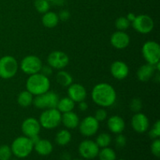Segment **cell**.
Here are the masks:
<instances>
[{
	"instance_id": "cell-18",
	"label": "cell",
	"mask_w": 160,
	"mask_h": 160,
	"mask_svg": "<svg viewBox=\"0 0 160 160\" xmlns=\"http://www.w3.org/2000/svg\"><path fill=\"white\" fill-rule=\"evenodd\" d=\"M108 129L116 134H121L125 129L126 123L121 117L117 115L112 116L107 120Z\"/></svg>"
},
{
	"instance_id": "cell-16",
	"label": "cell",
	"mask_w": 160,
	"mask_h": 160,
	"mask_svg": "<svg viewBox=\"0 0 160 160\" xmlns=\"http://www.w3.org/2000/svg\"><path fill=\"white\" fill-rule=\"evenodd\" d=\"M68 97L75 103L84 101L87 97V90L84 85L78 83H72L68 87Z\"/></svg>"
},
{
	"instance_id": "cell-33",
	"label": "cell",
	"mask_w": 160,
	"mask_h": 160,
	"mask_svg": "<svg viewBox=\"0 0 160 160\" xmlns=\"http://www.w3.org/2000/svg\"><path fill=\"white\" fill-rule=\"evenodd\" d=\"M149 136L152 139L159 138L160 137V121L157 120L152 128L149 132Z\"/></svg>"
},
{
	"instance_id": "cell-37",
	"label": "cell",
	"mask_w": 160,
	"mask_h": 160,
	"mask_svg": "<svg viewBox=\"0 0 160 160\" xmlns=\"http://www.w3.org/2000/svg\"><path fill=\"white\" fill-rule=\"evenodd\" d=\"M52 70L53 69L51 67H49V66H42V70H41L40 73H42V74L45 75V76L48 77L50 76V75H52Z\"/></svg>"
},
{
	"instance_id": "cell-20",
	"label": "cell",
	"mask_w": 160,
	"mask_h": 160,
	"mask_svg": "<svg viewBox=\"0 0 160 160\" xmlns=\"http://www.w3.org/2000/svg\"><path fill=\"white\" fill-rule=\"evenodd\" d=\"M61 123L67 129H75L79 125V117L76 112H73V111L65 112V113L62 114Z\"/></svg>"
},
{
	"instance_id": "cell-28",
	"label": "cell",
	"mask_w": 160,
	"mask_h": 160,
	"mask_svg": "<svg viewBox=\"0 0 160 160\" xmlns=\"http://www.w3.org/2000/svg\"><path fill=\"white\" fill-rule=\"evenodd\" d=\"M112 142V138H111L110 134L108 133H102V134H98V137L96 138V141L95 143L98 145L99 148H106V147H109V145L111 144Z\"/></svg>"
},
{
	"instance_id": "cell-19",
	"label": "cell",
	"mask_w": 160,
	"mask_h": 160,
	"mask_svg": "<svg viewBox=\"0 0 160 160\" xmlns=\"http://www.w3.org/2000/svg\"><path fill=\"white\" fill-rule=\"evenodd\" d=\"M156 67L154 65L146 63L141 66L137 71L138 79L142 82H147L151 80L156 73Z\"/></svg>"
},
{
	"instance_id": "cell-3",
	"label": "cell",
	"mask_w": 160,
	"mask_h": 160,
	"mask_svg": "<svg viewBox=\"0 0 160 160\" xmlns=\"http://www.w3.org/2000/svg\"><path fill=\"white\" fill-rule=\"evenodd\" d=\"M12 153L17 158H26L34 149V145L30 138L26 136H20L14 139L11 145Z\"/></svg>"
},
{
	"instance_id": "cell-17",
	"label": "cell",
	"mask_w": 160,
	"mask_h": 160,
	"mask_svg": "<svg viewBox=\"0 0 160 160\" xmlns=\"http://www.w3.org/2000/svg\"><path fill=\"white\" fill-rule=\"evenodd\" d=\"M110 73L115 79L121 81L128 78L129 74V67L126 62L121 60L114 61L110 66Z\"/></svg>"
},
{
	"instance_id": "cell-4",
	"label": "cell",
	"mask_w": 160,
	"mask_h": 160,
	"mask_svg": "<svg viewBox=\"0 0 160 160\" xmlns=\"http://www.w3.org/2000/svg\"><path fill=\"white\" fill-rule=\"evenodd\" d=\"M62 113L56 108L44 109L39 117V123L42 128L47 130L56 128L61 123Z\"/></svg>"
},
{
	"instance_id": "cell-12",
	"label": "cell",
	"mask_w": 160,
	"mask_h": 160,
	"mask_svg": "<svg viewBox=\"0 0 160 160\" xmlns=\"http://www.w3.org/2000/svg\"><path fill=\"white\" fill-rule=\"evenodd\" d=\"M78 152L84 159H92L98 156L99 147L95 143V142L92 140H84L79 145Z\"/></svg>"
},
{
	"instance_id": "cell-6",
	"label": "cell",
	"mask_w": 160,
	"mask_h": 160,
	"mask_svg": "<svg viewBox=\"0 0 160 160\" xmlns=\"http://www.w3.org/2000/svg\"><path fill=\"white\" fill-rule=\"evenodd\" d=\"M59 97L56 92L48 91L45 93L35 96L33 100V105L37 109H48L56 108Z\"/></svg>"
},
{
	"instance_id": "cell-27",
	"label": "cell",
	"mask_w": 160,
	"mask_h": 160,
	"mask_svg": "<svg viewBox=\"0 0 160 160\" xmlns=\"http://www.w3.org/2000/svg\"><path fill=\"white\" fill-rule=\"evenodd\" d=\"M98 157L100 160H116L117 159V154L112 148L109 147L102 148V150H99Z\"/></svg>"
},
{
	"instance_id": "cell-24",
	"label": "cell",
	"mask_w": 160,
	"mask_h": 160,
	"mask_svg": "<svg viewBox=\"0 0 160 160\" xmlns=\"http://www.w3.org/2000/svg\"><path fill=\"white\" fill-rule=\"evenodd\" d=\"M56 79L58 84L64 88H68L73 81L71 74L69 72L62 70H59V71L56 73Z\"/></svg>"
},
{
	"instance_id": "cell-9",
	"label": "cell",
	"mask_w": 160,
	"mask_h": 160,
	"mask_svg": "<svg viewBox=\"0 0 160 160\" xmlns=\"http://www.w3.org/2000/svg\"><path fill=\"white\" fill-rule=\"evenodd\" d=\"M134 30L140 34H146L151 32L154 28V20L151 17L146 14L136 16L134 20L131 22Z\"/></svg>"
},
{
	"instance_id": "cell-41",
	"label": "cell",
	"mask_w": 160,
	"mask_h": 160,
	"mask_svg": "<svg viewBox=\"0 0 160 160\" xmlns=\"http://www.w3.org/2000/svg\"><path fill=\"white\" fill-rule=\"evenodd\" d=\"M135 17H136V16H135V14H134V13H133V12H129V13L127 15L126 17L128 18V20H129V21L131 23V22H132L133 20H134Z\"/></svg>"
},
{
	"instance_id": "cell-35",
	"label": "cell",
	"mask_w": 160,
	"mask_h": 160,
	"mask_svg": "<svg viewBox=\"0 0 160 160\" xmlns=\"http://www.w3.org/2000/svg\"><path fill=\"white\" fill-rule=\"evenodd\" d=\"M94 117H95L98 122H102L107 119L108 113L104 108H102V109H98V110H96Z\"/></svg>"
},
{
	"instance_id": "cell-30",
	"label": "cell",
	"mask_w": 160,
	"mask_h": 160,
	"mask_svg": "<svg viewBox=\"0 0 160 160\" xmlns=\"http://www.w3.org/2000/svg\"><path fill=\"white\" fill-rule=\"evenodd\" d=\"M34 7L39 13L44 14L49 10V2H48L47 0H35Z\"/></svg>"
},
{
	"instance_id": "cell-25",
	"label": "cell",
	"mask_w": 160,
	"mask_h": 160,
	"mask_svg": "<svg viewBox=\"0 0 160 160\" xmlns=\"http://www.w3.org/2000/svg\"><path fill=\"white\" fill-rule=\"evenodd\" d=\"M34 95L28 91H22L17 96V103L21 107H28L33 104Z\"/></svg>"
},
{
	"instance_id": "cell-7",
	"label": "cell",
	"mask_w": 160,
	"mask_h": 160,
	"mask_svg": "<svg viewBox=\"0 0 160 160\" xmlns=\"http://www.w3.org/2000/svg\"><path fill=\"white\" fill-rule=\"evenodd\" d=\"M142 56L147 63L156 65L160 60V46L155 41H147L142 48Z\"/></svg>"
},
{
	"instance_id": "cell-10",
	"label": "cell",
	"mask_w": 160,
	"mask_h": 160,
	"mask_svg": "<svg viewBox=\"0 0 160 160\" xmlns=\"http://www.w3.org/2000/svg\"><path fill=\"white\" fill-rule=\"evenodd\" d=\"M47 62L48 65L52 69L63 70L69 64L70 59L67 53L56 50L49 53L47 57Z\"/></svg>"
},
{
	"instance_id": "cell-38",
	"label": "cell",
	"mask_w": 160,
	"mask_h": 160,
	"mask_svg": "<svg viewBox=\"0 0 160 160\" xmlns=\"http://www.w3.org/2000/svg\"><path fill=\"white\" fill-rule=\"evenodd\" d=\"M58 16H59V20L66 21V20H69V18L70 17V13L68 10H62Z\"/></svg>"
},
{
	"instance_id": "cell-29",
	"label": "cell",
	"mask_w": 160,
	"mask_h": 160,
	"mask_svg": "<svg viewBox=\"0 0 160 160\" xmlns=\"http://www.w3.org/2000/svg\"><path fill=\"white\" fill-rule=\"evenodd\" d=\"M131 23L126 17H120L116 20L115 27L118 31H125L131 26Z\"/></svg>"
},
{
	"instance_id": "cell-2",
	"label": "cell",
	"mask_w": 160,
	"mask_h": 160,
	"mask_svg": "<svg viewBox=\"0 0 160 160\" xmlns=\"http://www.w3.org/2000/svg\"><path fill=\"white\" fill-rule=\"evenodd\" d=\"M51 83L48 77L37 73L30 75L26 81V90L31 92L34 96L42 95L49 91Z\"/></svg>"
},
{
	"instance_id": "cell-21",
	"label": "cell",
	"mask_w": 160,
	"mask_h": 160,
	"mask_svg": "<svg viewBox=\"0 0 160 160\" xmlns=\"http://www.w3.org/2000/svg\"><path fill=\"white\" fill-rule=\"evenodd\" d=\"M34 148L36 152L40 156H48L53 150V145L50 141L47 139H40L35 145Z\"/></svg>"
},
{
	"instance_id": "cell-36",
	"label": "cell",
	"mask_w": 160,
	"mask_h": 160,
	"mask_svg": "<svg viewBox=\"0 0 160 160\" xmlns=\"http://www.w3.org/2000/svg\"><path fill=\"white\" fill-rule=\"evenodd\" d=\"M115 143H116V145H117V147H118V148H123L127 144L126 137H125L124 135H123V134H119L118 136L116 138Z\"/></svg>"
},
{
	"instance_id": "cell-32",
	"label": "cell",
	"mask_w": 160,
	"mask_h": 160,
	"mask_svg": "<svg viewBox=\"0 0 160 160\" xmlns=\"http://www.w3.org/2000/svg\"><path fill=\"white\" fill-rule=\"evenodd\" d=\"M142 106H143L142 101L139 98H133L131 101V103H130V109L134 113L141 112V110L142 109Z\"/></svg>"
},
{
	"instance_id": "cell-31",
	"label": "cell",
	"mask_w": 160,
	"mask_h": 160,
	"mask_svg": "<svg viewBox=\"0 0 160 160\" xmlns=\"http://www.w3.org/2000/svg\"><path fill=\"white\" fill-rule=\"evenodd\" d=\"M12 154L11 148L9 145H2L0 146V160H9Z\"/></svg>"
},
{
	"instance_id": "cell-15",
	"label": "cell",
	"mask_w": 160,
	"mask_h": 160,
	"mask_svg": "<svg viewBox=\"0 0 160 160\" xmlns=\"http://www.w3.org/2000/svg\"><path fill=\"white\" fill-rule=\"evenodd\" d=\"M131 38L128 33L122 31H117L111 35L110 44L113 48L122 50L129 46Z\"/></svg>"
},
{
	"instance_id": "cell-14",
	"label": "cell",
	"mask_w": 160,
	"mask_h": 160,
	"mask_svg": "<svg viewBox=\"0 0 160 160\" xmlns=\"http://www.w3.org/2000/svg\"><path fill=\"white\" fill-rule=\"evenodd\" d=\"M131 127L133 130L139 134L146 132L149 127V120L145 113L136 112L131 119Z\"/></svg>"
},
{
	"instance_id": "cell-13",
	"label": "cell",
	"mask_w": 160,
	"mask_h": 160,
	"mask_svg": "<svg viewBox=\"0 0 160 160\" xmlns=\"http://www.w3.org/2000/svg\"><path fill=\"white\" fill-rule=\"evenodd\" d=\"M40 123L38 120L34 117H28L25 119L21 124V131L23 135L28 138H31L39 134L41 131Z\"/></svg>"
},
{
	"instance_id": "cell-26",
	"label": "cell",
	"mask_w": 160,
	"mask_h": 160,
	"mask_svg": "<svg viewBox=\"0 0 160 160\" xmlns=\"http://www.w3.org/2000/svg\"><path fill=\"white\" fill-rule=\"evenodd\" d=\"M72 139L71 133L67 129H62L58 131L56 135V142L60 146H65L68 145Z\"/></svg>"
},
{
	"instance_id": "cell-1",
	"label": "cell",
	"mask_w": 160,
	"mask_h": 160,
	"mask_svg": "<svg viewBox=\"0 0 160 160\" xmlns=\"http://www.w3.org/2000/svg\"><path fill=\"white\" fill-rule=\"evenodd\" d=\"M92 101L102 108L110 107L117 100L115 88L108 83H99L92 91Z\"/></svg>"
},
{
	"instance_id": "cell-11",
	"label": "cell",
	"mask_w": 160,
	"mask_h": 160,
	"mask_svg": "<svg viewBox=\"0 0 160 160\" xmlns=\"http://www.w3.org/2000/svg\"><path fill=\"white\" fill-rule=\"evenodd\" d=\"M79 131L84 137H92L96 134L99 129V122L94 117L88 116L79 123Z\"/></svg>"
},
{
	"instance_id": "cell-42",
	"label": "cell",
	"mask_w": 160,
	"mask_h": 160,
	"mask_svg": "<svg viewBox=\"0 0 160 160\" xmlns=\"http://www.w3.org/2000/svg\"><path fill=\"white\" fill-rule=\"evenodd\" d=\"M47 1H48V2H54L55 0H47Z\"/></svg>"
},
{
	"instance_id": "cell-44",
	"label": "cell",
	"mask_w": 160,
	"mask_h": 160,
	"mask_svg": "<svg viewBox=\"0 0 160 160\" xmlns=\"http://www.w3.org/2000/svg\"><path fill=\"white\" fill-rule=\"evenodd\" d=\"M73 160H83V159H73Z\"/></svg>"
},
{
	"instance_id": "cell-39",
	"label": "cell",
	"mask_w": 160,
	"mask_h": 160,
	"mask_svg": "<svg viewBox=\"0 0 160 160\" xmlns=\"http://www.w3.org/2000/svg\"><path fill=\"white\" fill-rule=\"evenodd\" d=\"M78 109L81 111H82V112H84V111H86L88 109V103L85 102L84 101L78 102Z\"/></svg>"
},
{
	"instance_id": "cell-5",
	"label": "cell",
	"mask_w": 160,
	"mask_h": 160,
	"mask_svg": "<svg viewBox=\"0 0 160 160\" xmlns=\"http://www.w3.org/2000/svg\"><path fill=\"white\" fill-rule=\"evenodd\" d=\"M19 70L17 60L12 56H5L0 59V78L8 80L13 78Z\"/></svg>"
},
{
	"instance_id": "cell-40",
	"label": "cell",
	"mask_w": 160,
	"mask_h": 160,
	"mask_svg": "<svg viewBox=\"0 0 160 160\" xmlns=\"http://www.w3.org/2000/svg\"><path fill=\"white\" fill-rule=\"evenodd\" d=\"M30 139H31V141L32 142L33 145H34L38 142L39 140H40L41 138H40V137H39V134H38V135H34V136H33V137L30 138Z\"/></svg>"
},
{
	"instance_id": "cell-23",
	"label": "cell",
	"mask_w": 160,
	"mask_h": 160,
	"mask_svg": "<svg viewBox=\"0 0 160 160\" xmlns=\"http://www.w3.org/2000/svg\"><path fill=\"white\" fill-rule=\"evenodd\" d=\"M75 107V102L72 99H70L69 97H63L62 98H59L58 102L56 109L61 112V113H65V112L73 111Z\"/></svg>"
},
{
	"instance_id": "cell-34",
	"label": "cell",
	"mask_w": 160,
	"mask_h": 160,
	"mask_svg": "<svg viewBox=\"0 0 160 160\" xmlns=\"http://www.w3.org/2000/svg\"><path fill=\"white\" fill-rule=\"evenodd\" d=\"M151 152L156 157L159 158L160 156V140L159 138L154 139L151 145Z\"/></svg>"
},
{
	"instance_id": "cell-22",
	"label": "cell",
	"mask_w": 160,
	"mask_h": 160,
	"mask_svg": "<svg viewBox=\"0 0 160 160\" xmlns=\"http://www.w3.org/2000/svg\"><path fill=\"white\" fill-rule=\"evenodd\" d=\"M59 22V16L57 13L52 11H48L43 14L42 17V23L45 28H54Z\"/></svg>"
},
{
	"instance_id": "cell-8",
	"label": "cell",
	"mask_w": 160,
	"mask_h": 160,
	"mask_svg": "<svg viewBox=\"0 0 160 160\" xmlns=\"http://www.w3.org/2000/svg\"><path fill=\"white\" fill-rule=\"evenodd\" d=\"M42 60L40 58L34 55H28L25 56L20 62L19 68L28 75H32L34 73H40L42 68Z\"/></svg>"
},
{
	"instance_id": "cell-43",
	"label": "cell",
	"mask_w": 160,
	"mask_h": 160,
	"mask_svg": "<svg viewBox=\"0 0 160 160\" xmlns=\"http://www.w3.org/2000/svg\"><path fill=\"white\" fill-rule=\"evenodd\" d=\"M118 160H125V159H118Z\"/></svg>"
}]
</instances>
